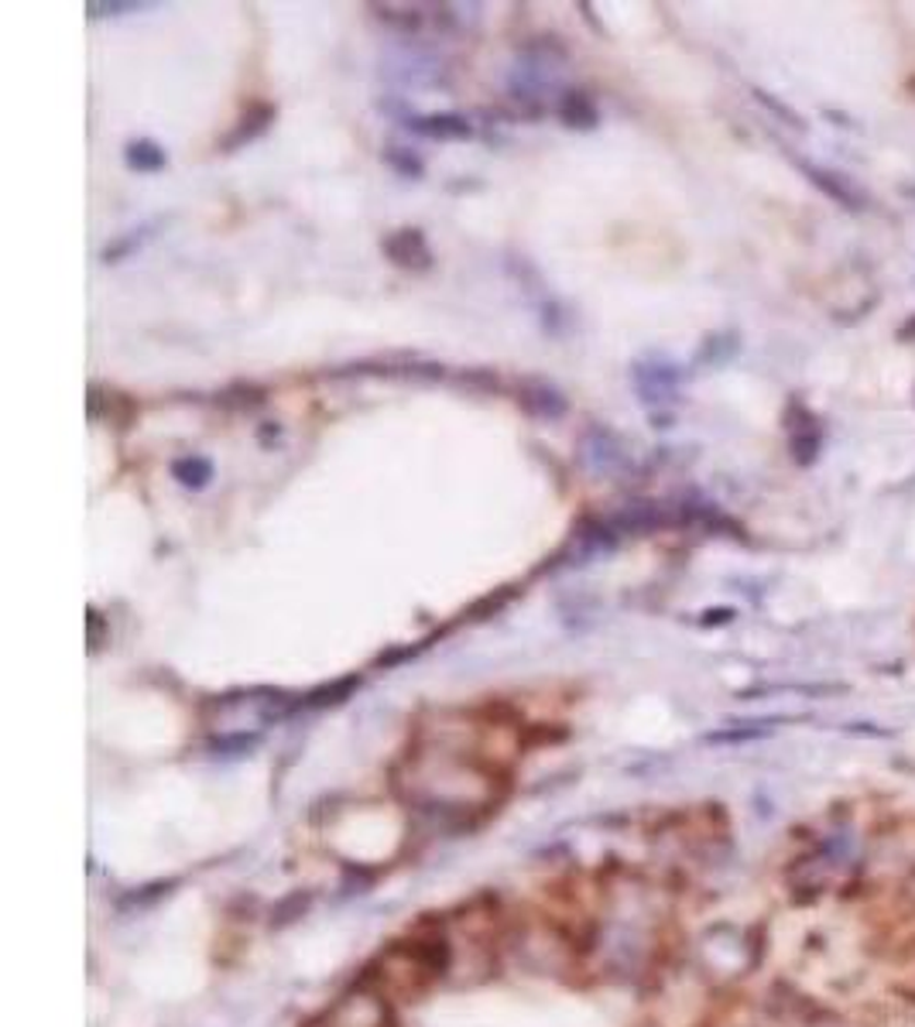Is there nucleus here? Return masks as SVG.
Returning a JSON list of instances; mask_svg holds the SVG:
<instances>
[{
    "instance_id": "f257e3e1",
    "label": "nucleus",
    "mask_w": 915,
    "mask_h": 1027,
    "mask_svg": "<svg viewBox=\"0 0 915 1027\" xmlns=\"http://www.w3.org/2000/svg\"><path fill=\"white\" fill-rule=\"evenodd\" d=\"M806 175H809V182L817 186V189H823L833 202H841L844 210H851V213H857V210H864V196L847 182L844 175H836V172H826V168H817V165H809V162H802L799 165Z\"/></svg>"
},
{
    "instance_id": "f03ea898",
    "label": "nucleus",
    "mask_w": 915,
    "mask_h": 1027,
    "mask_svg": "<svg viewBox=\"0 0 915 1027\" xmlns=\"http://www.w3.org/2000/svg\"><path fill=\"white\" fill-rule=\"evenodd\" d=\"M415 131L425 138H439V141H464L473 134L464 117H425L415 123Z\"/></svg>"
},
{
    "instance_id": "7ed1b4c3",
    "label": "nucleus",
    "mask_w": 915,
    "mask_h": 1027,
    "mask_svg": "<svg viewBox=\"0 0 915 1027\" xmlns=\"http://www.w3.org/2000/svg\"><path fill=\"white\" fill-rule=\"evenodd\" d=\"M172 473H175V480L186 483V486H207V483H210V476H213V467H210V459L186 456V459L175 462Z\"/></svg>"
},
{
    "instance_id": "20e7f679",
    "label": "nucleus",
    "mask_w": 915,
    "mask_h": 1027,
    "mask_svg": "<svg viewBox=\"0 0 915 1027\" xmlns=\"http://www.w3.org/2000/svg\"><path fill=\"white\" fill-rule=\"evenodd\" d=\"M127 165L138 168V172H155L165 165V151L155 147L151 141H141V144H131L127 147Z\"/></svg>"
},
{
    "instance_id": "39448f33",
    "label": "nucleus",
    "mask_w": 915,
    "mask_h": 1027,
    "mask_svg": "<svg viewBox=\"0 0 915 1027\" xmlns=\"http://www.w3.org/2000/svg\"><path fill=\"white\" fill-rule=\"evenodd\" d=\"M758 99L765 103V107H772V110H775V114H778V117H782L785 123H789V127H802V120H799V117H796V114H793L789 107H782L778 99H772L769 93H761V90H758Z\"/></svg>"
}]
</instances>
